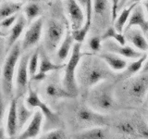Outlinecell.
Here are the masks:
<instances>
[{
	"label": "cell",
	"instance_id": "obj_1",
	"mask_svg": "<svg viewBox=\"0 0 148 139\" xmlns=\"http://www.w3.org/2000/svg\"><path fill=\"white\" fill-rule=\"evenodd\" d=\"M114 72L99 56L84 54L79 64L76 73L78 86L88 93L98 83L110 81Z\"/></svg>",
	"mask_w": 148,
	"mask_h": 139
},
{
	"label": "cell",
	"instance_id": "obj_2",
	"mask_svg": "<svg viewBox=\"0 0 148 139\" xmlns=\"http://www.w3.org/2000/svg\"><path fill=\"white\" fill-rule=\"evenodd\" d=\"M88 106L99 113H108L115 107L114 85L109 81L98 83L88 92Z\"/></svg>",
	"mask_w": 148,
	"mask_h": 139
},
{
	"label": "cell",
	"instance_id": "obj_3",
	"mask_svg": "<svg viewBox=\"0 0 148 139\" xmlns=\"http://www.w3.org/2000/svg\"><path fill=\"white\" fill-rule=\"evenodd\" d=\"M21 42L17 43L12 46L7 55L2 69V92L7 99L11 98L14 90V75L16 67L18 65L21 59Z\"/></svg>",
	"mask_w": 148,
	"mask_h": 139
},
{
	"label": "cell",
	"instance_id": "obj_4",
	"mask_svg": "<svg viewBox=\"0 0 148 139\" xmlns=\"http://www.w3.org/2000/svg\"><path fill=\"white\" fill-rule=\"evenodd\" d=\"M66 26L62 21L57 18H50L45 25L44 49L48 55H55L64 40Z\"/></svg>",
	"mask_w": 148,
	"mask_h": 139
},
{
	"label": "cell",
	"instance_id": "obj_5",
	"mask_svg": "<svg viewBox=\"0 0 148 139\" xmlns=\"http://www.w3.org/2000/svg\"><path fill=\"white\" fill-rule=\"evenodd\" d=\"M122 92L132 104H142L148 95V72L127 79L122 85Z\"/></svg>",
	"mask_w": 148,
	"mask_h": 139
},
{
	"label": "cell",
	"instance_id": "obj_6",
	"mask_svg": "<svg viewBox=\"0 0 148 139\" xmlns=\"http://www.w3.org/2000/svg\"><path fill=\"white\" fill-rule=\"evenodd\" d=\"M83 55L84 54L82 53V45L80 43L74 44L71 56L69 58V61L64 68L65 72L62 78V85L65 89L74 96H76L79 92L76 73L78 66Z\"/></svg>",
	"mask_w": 148,
	"mask_h": 139
},
{
	"label": "cell",
	"instance_id": "obj_7",
	"mask_svg": "<svg viewBox=\"0 0 148 139\" xmlns=\"http://www.w3.org/2000/svg\"><path fill=\"white\" fill-rule=\"evenodd\" d=\"M73 119L77 126L82 130L94 127H104L108 123V120L104 114L97 112L88 105L78 106L74 110Z\"/></svg>",
	"mask_w": 148,
	"mask_h": 139
},
{
	"label": "cell",
	"instance_id": "obj_8",
	"mask_svg": "<svg viewBox=\"0 0 148 139\" xmlns=\"http://www.w3.org/2000/svg\"><path fill=\"white\" fill-rule=\"evenodd\" d=\"M25 102H26V105L29 107L30 109L38 108L39 110L42 111V113H43L44 118H45V129L50 128L51 130H53L58 124L60 123V120L58 116L49 108L45 101L41 99V97L37 94V92L32 89L31 85L29 86L28 96L26 97Z\"/></svg>",
	"mask_w": 148,
	"mask_h": 139
},
{
	"label": "cell",
	"instance_id": "obj_9",
	"mask_svg": "<svg viewBox=\"0 0 148 139\" xmlns=\"http://www.w3.org/2000/svg\"><path fill=\"white\" fill-rule=\"evenodd\" d=\"M119 134L128 139H148V126L141 119L123 120L115 124Z\"/></svg>",
	"mask_w": 148,
	"mask_h": 139
},
{
	"label": "cell",
	"instance_id": "obj_10",
	"mask_svg": "<svg viewBox=\"0 0 148 139\" xmlns=\"http://www.w3.org/2000/svg\"><path fill=\"white\" fill-rule=\"evenodd\" d=\"M92 23L97 31L104 32L112 21V6L110 0H92Z\"/></svg>",
	"mask_w": 148,
	"mask_h": 139
},
{
	"label": "cell",
	"instance_id": "obj_11",
	"mask_svg": "<svg viewBox=\"0 0 148 139\" xmlns=\"http://www.w3.org/2000/svg\"><path fill=\"white\" fill-rule=\"evenodd\" d=\"M32 56V53L26 52L21 57L18 62L15 79L16 85V98H21L26 94L29 90V60Z\"/></svg>",
	"mask_w": 148,
	"mask_h": 139
},
{
	"label": "cell",
	"instance_id": "obj_12",
	"mask_svg": "<svg viewBox=\"0 0 148 139\" xmlns=\"http://www.w3.org/2000/svg\"><path fill=\"white\" fill-rule=\"evenodd\" d=\"M44 28V21L43 19H37L34 21L32 22L24 34V37L21 41V49L22 51H28L32 47L35 46L39 43L41 39L42 32Z\"/></svg>",
	"mask_w": 148,
	"mask_h": 139
},
{
	"label": "cell",
	"instance_id": "obj_13",
	"mask_svg": "<svg viewBox=\"0 0 148 139\" xmlns=\"http://www.w3.org/2000/svg\"><path fill=\"white\" fill-rule=\"evenodd\" d=\"M65 8L72 30H78L84 24L86 14L77 0H65Z\"/></svg>",
	"mask_w": 148,
	"mask_h": 139
},
{
	"label": "cell",
	"instance_id": "obj_14",
	"mask_svg": "<svg viewBox=\"0 0 148 139\" xmlns=\"http://www.w3.org/2000/svg\"><path fill=\"white\" fill-rule=\"evenodd\" d=\"M103 48L105 49V51H108V52L117 54L122 58H131L134 60L140 58L141 57H143V55L145 54L136 49H134L133 47H132V46H130V45H120L119 43H117V42L112 39L104 41Z\"/></svg>",
	"mask_w": 148,
	"mask_h": 139
},
{
	"label": "cell",
	"instance_id": "obj_15",
	"mask_svg": "<svg viewBox=\"0 0 148 139\" xmlns=\"http://www.w3.org/2000/svg\"><path fill=\"white\" fill-rule=\"evenodd\" d=\"M44 95L49 101H58L64 98H73L75 97L71 93L64 88L62 83H59L58 81H50L45 83L44 87Z\"/></svg>",
	"mask_w": 148,
	"mask_h": 139
},
{
	"label": "cell",
	"instance_id": "obj_16",
	"mask_svg": "<svg viewBox=\"0 0 148 139\" xmlns=\"http://www.w3.org/2000/svg\"><path fill=\"white\" fill-rule=\"evenodd\" d=\"M135 27L141 29L145 34H148V19L145 18V9L141 6V4H137V6L134 8L124 32Z\"/></svg>",
	"mask_w": 148,
	"mask_h": 139
},
{
	"label": "cell",
	"instance_id": "obj_17",
	"mask_svg": "<svg viewBox=\"0 0 148 139\" xmlns=\"http://www.w3.org/2000/svg\"><path fill=\"white\" fill-rule=\"evenodd\" d=\"M126 40L138 51L146 53L148 51V40L146 35L139 28H132L124 32Z\"/></svg>",
	"mask_w": 148,
	"mask_h": 139
},
{
	"label": "cell",
	"instance_id": "obj_18",
	"mask_svg": "<svg viewBox=\"0 0 148 139\" xmlns=\"http://www.w3.org/2000/svg\"><path fill=\"white\" fill-rule=\"evenodd\" d=\"M18 98H12L8 107V112L7 114L6 120V132L8 137H13L18 131Z\"/></svg>",
	"mask_w": 148,
	"mask_h": 139
},
{
	"label": "cell",
	"instance_id": "obj_19",
	"mask_svg": "<svg viewBox=\"0 0 148 139\" xmlns=\"http://www.w3.org/2000/svg\"><path fill=\"white\" fill-rule=\"evenodd\" d=\"M44 115L41 110L35 111L34 117L28 123L26 129L23 131L18 139H34L41 132L42 125H43Z\"/></svg>",
	"mask_w": 148,
	"mask_h": 139
},
{
	"label": "cell",
	"instance_id": "obj_20",
	"mask_svg": "<svg viewBox=\"0 0 148 139\" xmlns=\"http://www.w3.org/2000/svg\"><path fill=\"white\" fill-rule=\"evenodd\" d=\"M85 14L86 19L84 24L82 25V28L78 30H72L71 34L73 36L74 41H76L77 43L82 44L84 41L87 34L89 32L92 23V0H87V5L85 8Z\"/></svg>",
	"mask_w": 148,
	"mask_h": 139
},
{
	"label": "cell",
	"instance_id": "obj_21",
	"mask_svg": "<svg viewBox=\"0 0 148 139\" xmlns=\"http://www.w3.org/2000/svg\"><path fill=\"white\" fill-rule=\"evenodd\" d=\"M99 57L108 64V66L113 72H123L129 65L127 60L124 58L120 57L117 54L108 52V51L102 52L99 55Z\"/></svg>",
	"mask_w": 148,
	"mask_h": 139
},
{
	"label": "cell",
	"instance_id": "obj_22",
	"mask_svg": "<svg viewBox=\"0 0 148 139\" xmlns=\"http://www.w3.org/2000/svg\"><path fill=\"white\" fill-rule=\"evenodd\" d=\"M27 24H28V21L26 20L25 16L20 14L16 23L10 29V31H9V35L7 40V51L10 50L12 48V46L17 43L18 39L21 37Z\"/></svg>",
	"mask_w": 148,
	"mask_h": 139
},
{
	"label": "cell",
	"instance_id": "obj_23",
	"mask_svg": "<svg viewBox=\"0 0 148 139\" xmlns=\"http://www.w3.org/2000/svg\"><path fill=\"white\" fill-rule=\"evenodd\" d=\"M73 42H74V39L71 34V32L67 31L66 36H65L61 45H59L58 49L57 50V52L55 54L56 63L63 64V62L66 61L69 53H71V51H72L73 45H74Z\"/></svg>",
	"mask_w": 148,
	"mask_h": 139
},
{
	"label": "cell",
	"instance_id": "obj_24",
	"mask_svg": "<svg viewBox=\"0 0 148 139\" xmlns=\"http://www.w3.org/2000/svg\"><path fill=\"white\" fill-rule=\"evenodd\" d=\"M73 139H108V130L105 127H94L79 131Z\"/></svg>",
	"mask_w": 148,
	"mask_h": 139
},
{
	"label": "cell",
	"instance_id": "obj_25",
	"mask_svg": "<svg viewBox=\"0 0 148 139\" xmlns=\"http://www.w3.org/2000/svg\"><path fill=\"white\" fill-rule=\"evenodd\" d=\"M66 64H57L54 63L48 57V54L45 52L44 48L40 49V63L38 72L47 74L50 72H57L65 68Z\"/></svg>",
	"mask_w": 148,
	"mask_h": 139
},
{
	"label": "cell",
	"instance_id": "obj_26",
	"mask_svg": "<svg viewBox=\"0 0 148 139\" xmlns=\"http://www.w3.org/2000/svg\"><path fill=\"white\" fill-rule=\"evenodd\" d=\"M18 131L25 126V124L28 123L29 120H32L35 113V111L32 110V109H30L26 105V102L23 101V98L18 99Z\"/></svg>",
	"mask_w": 148,
	"mask_h": 139
},
{
	"label": "cell",
	"instance_id": "obj_27",
	"mask_svg": "<svg viewBox=\"0 0 148 139\" xmlns=\"http://www.w3.org/2000/svg\"><path fill=\"white\" fill-rule=\"evenodd\" d=\"M136 6H137V4L131 5V6H129V7H125L122 10H120L119 15H118L116 21H114L115 29L119 32H120V34H122L124 32L125 27H126L127 23L129 21V19L131 17V14Z\"/></svg>",
	"mask_w": 148,
	"mask_h": 139
},
{
	"label": "cell",
	"instance_id": "obj_28",
	"mask_svg": "<svg viewBox=\"0 0 148 139\" xmlns=\"http://www.w3.org/2000/svg\"><path fill=\"white\" fill-rule=\"evenodd\" d=\"M146 60H147V53H145L143 55V57L130 63L128 65V67L125 69L122 72L123 80H127V79L133 77L136 73L140 72L142 69H143V66H145V63L146 62Z\"/></svg>",
	"mask_w": 148,
	"mask_h": 139
},
{
	"label": "cell",
	"instance_id": "obj_29",
	"mask_svg": "<svg viewBox=\"0 0 148 139\" xmlns=\"http://www.w3.org/2000/svg\"><path fill=\"white\" fill-rule=\"evenodd\" d=\"M22 3L21 2H14V1H5L2 2L0 7V18L1 21L8 17L16 15L21 10Z\"/></svg>",
	"mask_w": 148,
	"mask_h": 139
},
{
	"label": "cell",
	"instance_id": "obj_30",
	"mask_svg": "<svg viewBox=\"0 0 148 139\" xmlns=\"http://www.w3.org/2000/svg\"><path fill=\"white\" fill-rule=\"evenodd\" d=\"M101 38L103 41L112 39L117 42V43H119L120 45H126L127 40L125 38V35L119 32L115 29L114 26H109L108 29L104 32V34L101 35Z\"/></svg>",
	"mask_w": 148,
	"mask_h": 139
},
{
	"label": "cell",
	"instance_id": "obj_31",
	"mask_svg": "<svg viewBox=\"0 0 148 139\" xmlns=\"http://www.w3.org/2000/svg\"><path fill=\"white\" fill-rule=\"evenodd\" d=\"M42 8L37 2H30L24 7V15L28 21V24H30V22L32 21H34L35 19L41 15Z\"/></svg>",
	"mask_w": 148,
	"mask_h": 139
},
{
	"label": "cell",
	"instance_id": "obj_32",
	"mask_svg": "<svg viewBox=\"0 0 148 139\" xmlns=\"http://www.w3.org/2000/svg\"><path fill=\"white\" fill-rule=\"evenodd\" d=\"M39 63H40V49L34 50L32 53V56L29 60V74L30 77H34L39 71Z\"/></svg>",
	"mask_w": 148,
	"mask_h": 139
},
{
	"label": "cell",
	"instance_id": "obj_33",
	"mask_svg": "<svg viewBox=\"0 0 148 139\" xmlns=\"http://www.w3.org/2000/svg\"><path fill=\"white\" fill-rule=\"evenodd\" d=\"M39 139H67V133L64 130L57 128L50 130L49 132L39 137Z\"/></svg>",
	"mask_w": 148,
	"mask_h": 139
},
{
	"label": "cell",
	"instance_id": "obj_34",
	"mask_svg": "<svg viewBox=\"0 0 148 139\" xmlns=\"http://www.w3.org/2000/svg\"><path fill=\"white\" fill-rule=\"evenodd\" d=\"M102 38L99 35H94L92 36L91 38L88 41V45H89V47L92 50V53H97L100 52V50L103 47V45H102Z\"/></svg>",
	"mask_w": 148,
	"mask_h": 139
},
{
	"label": "cell",
	"instance_id": "obj_35",
	"mask_svg": "<svg viewBox=\"0 0 148 139\" xmlns=\"http://www.w3.org/2000/svg\"><path fill=\"white\" fill-rule=\"evenodd\" d=\"M18 15L20 14H16V15H13V16H10V17H8L6 19H4V20L1 21V28L2 30H6L8 31V29H10L14 26V24L16 23L18 18Z\"/></svg>",
	"mask_w": 148,
	"mask_h": 139
},
{
	"label": "cell",
	"instance_id": "obj_36",
	"mask_svg": "<svg viewBox=\"0 0 148 139\" xmlns=\"http://www.w3.org/2000/svg\"><path fill=\"white\" fill-rule=\"evenodd\" d=\"M121 0H110L111 6H112V21L114 22L119 15V3Z\"/></svg>",
	"mask_w": 148,
	"mask_h": 139
},
{
	"label": "cell",
	"instance_id": "obj_37",
	"mask_svg": "<svg viewBox=\"0 0 148 139\" xmlns=\"http://www.w3.org/2000/svg\"><path fill=\"white\" fill-rule=\"evenodd\" d=\"M46 78V74L44 73H41V72H37L34 77H32V81H34L35 83H40V82H43L45 80Z\"/></svg>",
	"mask_w": 148,
	"mask_h": 139
},
{
	"label": "cell",
	"instance_id": "obj_38",
	"mask_svg": "<svg viewBox=\"0 0 148 139\" xmlns=\"http://www.w3.org/2000/svg\"><path fill=\"white\" fill-rule=\"evenodd\" d=\"M145 35H146V38L148 40V34ZM148 72V55H147V60L145 63V66H143V72Z\"/></svg>",
	"mask_w": 148,
	"mask_h": 139
},
{
	"label": "cell",
	"instance_id": "obj_39",
	"mask_svg": "<svg viewBox=\"0 0 148 139\" xmlns=\"http://www.w3.org/2000/svg\"><path fill=\"white\" fill-rule=\"evenodd\" d=\"M141 1L142 0H129L126 7H129V6H131V5H134V4H139V2H141Z\"/></svg>",
	"mask_w": 148,
	"mask_h": 139
},
{
	"label": "cell",
	"instance_id": "obj_40",
	"mask_svg": "<svg viewBox=\"0 0 148 139\" xmlns=\"http://www.w3.org/2000/svg\"><path fill=\"white\" fill-rule=\"evenodd\" d=\"M77 1L81 4V6L85 9L86 8V5H87V0H77Z\"/></svg>",
	"mask_w": 148,
	"mask_h": 139
},
{
	"label": "cell",
	"instance_id": "obj_41",
	"mask_svg": "<svg viewBox=\"0 0 148 139\" xmlns=\"http://www.w3.org/2000/svg\"><path fill=\"white\" fill-rule=\"evenodd\" d=\"M143 7H145L146 15H147V19H148V0H145V2H143Z\"/></svg>",
	"mask_w": 148,
	"mask_h": 139
},
{
	"label": "cell",
	"instance_id": "obj_42",
	"mask_svg": "<svg viewBox=\"0 0 148 139\" xmlns=\"http://www.w3.org/2000/svg\"><path fill=\"white\" fill-rule=\"evenodd\" d=\"M145 111H146V116H147V120H148V95L146 96V106H145Z\"/></svg>",
	"mask_w": 148,
	"mask_h": 139
},
{
	"label": "cell",
	"instance_id": "obj_43",
	"mask_svg": "<svg viewBox=\"0 0 148 139\" xmlns=\"http://www.w3.org/2000/svg\"><path fill=\"white\" fill-rule=\"evenodd\" d=\"M8 1H14V2H21V3H22L23 1H25V0H8Z\"/></svg>",
	"mask_w": 148,
	"mask_h": 139
}]
</instances>
